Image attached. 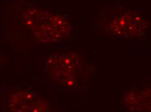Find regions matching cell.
<instances>
[{
  "label": "cell",
  "instance_id": "3",
  "mask_svg": "<svg viewBox=\"0 0 151 112\" xmlns=\"http://www.w3.org/2000/svg\"><path fill=\"white\" fill-rule=\"evenodd\" d=\"M12 109L15 111H37L45 110L40 106L46 108V102L34 93L23 92L18 93L13 95L11 99Z\"/></svg>",
  "mask_w": 151,
  "mask_h": 112
},
{
  "label": "cell",
  "instance_id": "2",
  "mask_svg": "<svg viewBox=\"0 0 151 112\" xmlns=\"http://www.w3.org/2000/svg\"><path fill=\"white\" fill-rule=\"evenodd\" d=\"M145 21L136 11H125L115 14L108 27L111 33L124 36H136L143 32Z\"/></svg>",
  "mask_w": 151,
  "mask_h": 112
},
{
  "label": "cell",
  "instance_id": "1",
  "mask_svg": "<svg viewBox=\"0 0 151 112\" xmlns=\"http://www.w3.org/2000/svg\"><path fill=\"white\" fill-rule=\"evenodd\" d=\"M31 27L37 38L44 42H53L61 39L70 30L68 23L59 16L48 14Z\"/></svg>",
  "mask_w": 151,
  "mask_h": 112
}]
</instances>
